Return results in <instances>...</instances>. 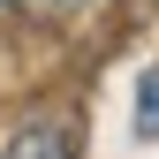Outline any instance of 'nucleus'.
Wrapping results in <instances>:
<instances>
[{"mask_svg": "<svg viewBox=\"0 0 159 159\" xmlns=\"http://www.w3.org/2000/svg\"><path fill=\"white\" fill-rule=\"evenodd\" d=\"M0 159H68V136L61 129H15Z\"/></svg>", "mask_w": 159, "mask_h": 159, "instance_id": "1", "label": "nucleus"}, {"mask_svg": "<svg viewBox=\"0 0 159 159\" xmlns=\"http://www.w3.org/2000/svg\"><path fill=\"white\" fill-rule=\"evenodd\" d=\"M136 129H144V136H159V68L144 76V98H136Z\"/></svg>", "mask_w": 159, "mask_h": 159, "instance_id": "2", "label": "nucleus"}]
</instances>
